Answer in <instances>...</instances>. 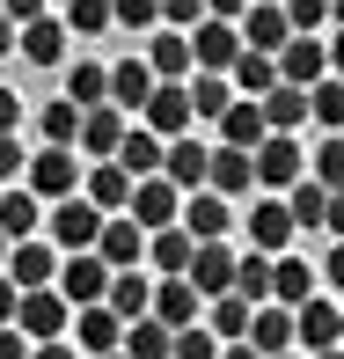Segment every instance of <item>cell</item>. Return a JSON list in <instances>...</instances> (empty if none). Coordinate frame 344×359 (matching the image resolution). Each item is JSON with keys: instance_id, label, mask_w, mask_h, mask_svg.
<instances>
[{"instance_id": "obj_1", "label": "cell", "mask_w": 344, "mask_h": 359, "mask_svg": "<svg viewBox=\"0 0 344 359\" xmlns=\"http://www.w3.org/2000/svg\"><path fill=\"white\" fill-rule=\"evenodd\" d=\"M22 191H29V198H74V191H81V154H74V147H37V154H29L22 161Z\"/></svg>"}, {"instance_id": "obj_2", "label": "cell", "mask_w": 344, "mask_h": 359, "mask_svg": "<svg viewBox=\"0 0 344 359\" xmlns=\"http://www.w3.org/2000/svg\"><path fill=\"white\" fill-rule=\"evenodd\" d=\"M67 323H74V308L59 301L52 286H37V293H15V323H8L15 337H37V345H59V337H67Z\"/></svg>"}, {"instance_id": "obj_3", "label": "cell", "mask_w": 344, "mask_h": 359, "mask_svg": "<svg viewBox=\"0 0 344 359\" xmlns=\"http://www.w3.org/2000/svg\"><path fill=\"white\" fill-rule=\"evenodd\" d=\"M52 293H59V301H67V308H95V301H103V293H110V264H103V257H95V250H74L67 264L52 271Z\"/></svg>"}, {"instance_id": "obj_4", "label": "cell", "mask_w": 344, "mask_h": 359, "mask_svg": "<svg viewBox=\"0 0 344 359\" xmlns=\"http://www.w3.org/2000/svg\"><path fill=\"white\" fill-rule=\"evenodd\" d=\"M301 161H308L301 140H286V133H264V140L249 147V176L264 191H293V184H301Z\"/></svg>"}, {"instance_id": "obj_5", "label": "cell", "mask_w": 344, "mask_h": 359, "mask_svg": "<svg viewBox=\"0 0 344 359\" xmlns=\"http://www.w3.org/2000/svg\"><path fill=\"white\" fill-rule=\"evenodd\" d=\"M176 213H184V191L161 184V176H139L132 198H125V220H132L139 235H154V227H176Z\"/></svg>"}, {"instance_id": "obj_6", "label": "cell", "mask_w": 344, "mask_h": 359, "mask_svg": "<svg viewBox=\"0 0 344 359\" xmlns=\"http://www.w3.org/2000/svg\"><path fill=\"white\" fill-rule=\"evenodd\" d=\"M139 133H154V140H184V133H191L184 81H154V95L139 103Z\"/></svg>"}, {"instance_id": "obj_7", "label": "cell", "mask_w": 344, "mask_h": 359, "mask_svg": "<svg viewBox=\"0 0 344 359\" xmlns=\"http://www.w3.org/2000/svg\"><path fill=\"white\" fill-rule=\"evenodd\" d=\"M44 227H52V242L74 257V250H95V235H103V213H95V205L74 191V198H59V205H52V220H44Z\"/></svg>"}, {"instance_id": "obj_8", "label": "cell", "mask_w": 344, "mask_h": 359, "mask_svg": "<svg viewBox=\"0 0 344 359\" xmlns=\"http://www.w3.org/2000/svg\"><path fill=\"white\" fill-rule=\"evenodd\" d=\"M184 37H191V67H198V74H227V67L242 59V37H235V22H191Z\"/></svg>"}, {"instance_id": "obj_9", "label": "cell", "mask_w": 344, "mask_h": 359, "mask_svg": "<svg viewBox=\"0 0 344 359\" xmlns=\"http://www.w3.org/2000/svg\"><path fill=\"white\" fill-rule=\"evenodd\" d=\"M337 337H344L337 301H301V308H293V345H301L308 359H315V352H337Z\"/></svg>"}, {"instance_id": "obj_10", "label": "cell", "mask_w": 344, "mask_h": 359, "mask_svg": "<svg viewBox=\"0 0 344 359\" xmlns=\"http://www.w3.org/2000/svg\"><path fill=\"white\" fill-rule=\"evenodd\" d=\"M184 286L198 293V301H220V293L235 286V250H227V242H198V250H191Z\"/></svg>"}, {"instance_id": "obj_11", "label": "cell", "mask_w": 344, "mask_h": 359, "mask_svg": "<svg viewBox=\"0 0 344 359\" xmlns=\"http://www.w3.org/2000/svg\"><path fill=\"white\" fill-rule=\"evenodd\" d=\"M271 67H278V81H286V88H315V81L330 74V44H315V37H286Z\"/></svg>"}, {"instance_id": "obj_12", "label": "cell", "mask_w": 344, "mask_h": 359, "mask_svg": "<svg viewBox=\"0 0 344 359\" xmlns=\"http://www.w3.org/2000/svg\"><path fill=\"white\" fill-rule=\"evenodd\" d=\"M52 271H59V250H52V242H15L8 264H0V279H8L15 293H37V286H52Z\"/></svg>"}, {"instance_id": "obj_13", "label": "cell", "mask_w": 344, "mask_h": 359, "mask_svg": "<svg viewBox=\"0 0 344 359\" xmlns=\"http://www.w3.org/2000/svg\"><path fill=\"white\" fill-rule=\"evenodd\" d=\"M205 154H212V147L205 140H161V184H176V191H184V198H191V191H205Z\"/></svg>"}, {"instance_id": "obj_14", "label": "cell", "mask_w": 344, "mask_h": 359, "mask_svg": "<svg viewBox=\"0 0 344 359\" xmlns=\"http://www.w3.org/2000/svg\"><path fill=\"white\" fill-rule=\"evenodd\" d=\"M242 345H249L256 359H278V352H293V308H278V301L249 308V330H242Z\"/></svg>"}, {"instance_id": "obj_15", "label": "cell", "mask_w": 344, "mask_h": 359, "mask_svg": "<svg viewBox=\"0 0 344 359\" xmlns=\"http://www.w3.org/2000/svg\"><path fill=\"white\" fill-rule=\"evenodd\" d=\"M198 293H191L184 279H154V293H146V316L161 323V330H191V323H198Z\"/></svg>"}, {"instance_id": "obj_16", "label": "cell", "mask_w": 344, "mask_h": 359, "mask_svg": "<svg viewBox=\"0 0 344 359\" xmlns=\"http://www.w3.org/2000/svg\"><path fill=\"white\" fill-rule=\"evenodd\" d=\"M95 257H103L110 271H139V257H146V235H139V227L125 220V213H110V220H103V235H95Z\"/></svg>"}, {"instance_id": "obj_17", "label": "cell", "mask_w": 344, "mask_h": 359, "mask_svg": "<svg viewBox=\"0 0 344 359\" xmlns=\"http://www.w3.org/2000/svg\"><path fill=\"white\" fill-rule=\"evenodd\" d=\"M176 227H184L191 242H220L227 227H235V213H227V198H212V191H191L184 213H176Z\"/></svg>"}, {"instance_id": "obj_18", "label": "cell", "mask_w": 344, "mask_h": 359, "mask_svg": "<svg viewBox=\"0 0 344 359\" xmlns=\"http://www.w3.org/2000/svg\"><path fill=\"white\" fill-rule=\"evenodd\" d=\"M81 154L88 161H110L118 154V140H125V110H110V103H95V110H81Z\"/></svg>"}, {"instance_id": "obj_19", "label": "cell", "mask_w": 344, "mask_h": 359, "mask_svg": "<svg viewBox=\"0 0 344 359\" xmlns=\"http://www.w3.org/2000/svg\"><path fill=\"white\" fill-rule=\"evenodd\" d=\"M256 118H264V133H301L308 125V88H286V81H278V88H264L256 95Z\"/></svg>"}, {"instance_id": "obj_20", "label": "cell", "mask_w": 344, "mask_h": 359, "mask_svg": "<svg viewBox=\"0 0 344 359\" xmlns=\"http://www.w3.org/2000/svg\"><path fill=\"white\" fill-rule=\"evenodd\" d=\"M139 67L154 74V81H191V37H184V29H154Z\"/></svg>"}, {"instance_id": "obj_21", "label": "cell", "mask_w": 344, "mask_h": 359, "mask_svg": "<svg viewBox=\"0 0 344 359\" xmlns=\"http://www.w3.org/2000/svg\"><path fill=\"white\" fill-rule=\"evenodd\" d=\"M15 52H22L29 67H59V59H67V29H59V15L22 22V29H15Z\"/></svg>"}, {"instance_id": "obj_22", "label": "cell", "mask_w": 344, "mask_h": 359, "mask_svg": "<svg viewBox=\"0 0 344 359\" xmlns=\"http://www.w3.org/2000/svg\"><path fill=\"white\" fill-rule=\"evenodd\" d=\"M242 227H249V250L256 257H286V242H293V220H286L278 198H256V213L242 220Z\"/></svg>"}, {"instance_id": "obj_23", "label": "cell", "mask_w": 344, "mask_h": 359, "mask_svg": "<svg viewBox=\"0 0 344 359\" xmlns=\"http://www.w3.org/2000/svg\"><path fill=\"white\" fill-rule=\"evenodd\" d=\"M205 191H212V198H242V191H256L249 154H235V147H212V154H205Z\"/></svg>"}, {"instance_id": "obj_24", "label": "cell", "mask_w": 344, "mask_h": 359, "mask_svg": "<svg viewBox=\"0 0 344 359\" xmlns=\"http://www.w3.org/2000/svg\"><path fill=\"white\" fill-rule=\"evenodd\" d=\"M74 337H81V352H88V359H110V352H118V337H125V323L95 301V308H74Z\"/></svg>"}, {"instance_id": "obj_25", "label": "cell", "mask_w": 344, "mask_h": 359, "mask_svg": "<svg viewBox=\"0 0 344 359\" xmlns=\"http://www.w3.org/2000/svg\"><path fill=\"white\" fill-rule=\"evenodd\" d=\"M37 227H44V205L29 198L22 184H8V191H0V235H8V250H15V242H37Z\"/></svg>"}, {"instance_id": "obj_26", "label": "cell", "mask_w": 344, "mask_h": 359, "mask_svg": "<svg viewBox=\"0 0 344 359\" xmlns=\"http://www.w3.org/2000/svg\"><path fill=\"white\" fill-rule=\"evenodd\" d=\"M81 198L110 220V213H125V198H132V176H125L118 161H88V191H81Z\"/></svg>"}, {"instance_id": "obj_27", "label": "cell", "mask_w": 344, "mask_h": 359, "mask_svg": "<svg viewBox=\"0 0 344 359\" xmlns=\"http://www.w3.org/2000/svg\"><path fill=\"white\" fill-rule=\"evenodd\" d=\"M278 205H286V220H293V227H330V220H337V191L308 184V176L293 184V198H278Z\"/></svg>"}, {"instance_id": "obj_28", "label": "cell", "mask_w": 344, "mask_h": 359, "mask_svg": "<svg viewBox=\"0 0 344 359\" xmlns=\"http://www.w3.org/2000/svg\"><path fill=\"white\" fill-rule=\"evenodd\" d=\"M191 250H198V242H191L184 227H154V235H146V264H154L161 279H184V271H191Z\"/></svg>"}, {"instance_id": "obj_29", "label": "cell", "mask_w": 344, "mask_h": 359, "mask_svg": "<svg viewBox=\"0 0 344 359\" xmlns=\"http://www.w3.org/2000/svg\"><path fill=\"white\" fill-rule=\"evenodd\" d=\"M271 301L278 308L315 301V264H301V257H271Z\"/></svg>"}, {"instance_id": "obj_30", "label": "cell", "mask_w": 344, "mask_h": 359, "mask_svg": "<svg viewBox=\"0 0 344 359\" xmlns=\"http://www.w3.org/2000/svg\"><path fill=\"white\" fill-rule=\"evenodd\" d=\"M146 293H154V279H146V271H110L103 308H110L118 323H139V316H146Z\"/></svg>"}, {"instance_id": "obj_31", "label": "cell", "mask_w": 344, "mask_h": 359, "mask_svg": "<svg viewBox=\"0 0 344 359\" xmlns=\"http://www.w3.org/2000/svg\"><path fill=\"white\" fill-rule=\"evenodd\" d=\"M110 161H118L132 184H139V176H161V140L139 133V125H125V140H118V154H110Z\"/></svg>"}, {"instance_id": "obj_32", "label": "cell", "mask_w": 344, "mask_h": 359, "mask_svg": "<svg viewBox=\"0 0 344 359\" xmlns=\"http://www.w3.org/2000/svg\"><path fill=\"white\" fill-rule=\"evenodd\" d=\"M146 95H154V74H146L139 59H118V67H110V110H139Z\"/></svg>"}, {"instance_id": "obj_33", "label": "cell", "mask_w": 344, "mask_h": 359, "mask_svg": "<svg viewBox=\"0 0 344 359\" xmlns=\"http://www.w3.org/2000/svg\"><path fill=\"white\" fill-rule=\"evenodd\" d=\"M256 140H264V118H256V103H242V95H235V103L220 110V147H235V154H249Z\"/></svg>"}, {"instance_id": "obj_34", "label": "cell", "mask_w": 344, "mask_h": 359, "mask_svg": "<svg viewBox=\"0 0 344 359\" xmlns=\"http://www.w3.org/2000/svg\"><path fill=\"white\" fill-rule=\"evenodd\" d=\"M67 103H74V110H95V103H110V67H95V59L67 67Z\"/></svg>"}, {"instance_id": "obj_35", "label": "cell", "mask_w": 344, "mask_h": 359, "mask_svg": "<svg viewBox=\"0 0 344 359\" xmlns=\"http://www.w3.org/2000/svg\"><path fill=\"white\" fill-rule=\"evenodd\" d=\"M227 88H242V103H256L264 88H278V67H271L264 52H242L235 67H227Z\"/></svg>"}, {"instance_id": "obj_36", "label": "cell", "mask_w": 344, "mask_h": 359, "mask_svg": "<svg viewBox=\"0 0 344 359\" xmlns=\"http://www.w3.org/2000/svg\"><path fill=\"white\" fill-rule=\"evenodd\" d=\"M227 293H235V301H249V308H264L271 301V257H235V286H227Z\"/></svg>"}, {"instance_id": "obj_37", "label": "cell", "mask_w": 344, "mask_h": 359, "mask_svg": "<svg viewBox=\"0 0 344 359\" xmlns=\"http://www.w3.org/2000/svg\"><path fill=\"white\" fill-rule=\"evenodd\" d=\"M169 337H176V330H161L154 316H139V323H125L118 352H125V359H169Z\"/></svg>"}, {"instance_id": "obj_38", "label": "cell", "mask_w": 344, "mask_h": 359, "mask_svg": "<svg viewBox=\"0 0 344 359\" xmlns=\"http://www.w3.org/2000/svg\"><path fill=\"white\" fill-rule=\"evenodd\" d=\"M184 103H191V118H220L235 103V88H227V74H198V81H184Z\"/></svg>"}, {"instance_id": "obj_39", "label": "cell", "mask_w": 344, "mask_h": 359, "mask_svg": "<svg viewBox=\"0 0 344 359\" xmlns=\"http://www.w3.org/2000/svg\"><path fill=\"white\" fill-rule=\"evenodd\" d=\"M59 29H67V37H103L110 29V0H67Z\"/></svg>"}, {"instance_id": "obj_40", "label": "cell", "mask_w": 344, "mask_h": 359, "mask_svg": "<svg viewBox=\"0 0 344 359\" xmlns=\"http://www.w3.org/2000/svg\"><path fill=\"white\" fill-rule=\"evenodd\" d=\"M37 133H44V147H74L81 110H74V103H44V110H37Z\"/></svg>"}, {"instance_id": "obj_41", "label": "cell", "mask_w": 344, "mask_h": 359, "mask_svg": "<svg viewBox=\"0 0 344 359\" xmlns=\"http://www.w3.org/2000/svg\"><path fill=\"white\" fill-rule=\"evenodd\" d=\"M212 337H227V345H242V330H249V301H235V293H220L212 301V323H205Z\"/></svg>"}, {"instance_id": "obj_42", "label": "cell", "mask_w": 344, "mask_h": 359, "mask_svg": "<svg viewBox=\"0 0 344 359\" xmlns=\"http://www.w3.org/2000/svg\"><path fill=\"white\" fill-rule=\"evenodd\" d=\"M308 118H322V133H337V118H344V88H337V74H322L315 88H308Z\"/></svg>"}, {"instance_id": "obj_43", "label": "cell", "mask_w": 344, "mask_h": 359, "mask_svg": "<svg viewBox=\"0 0 344 359\" xmlns=\"http://www.w3.org/2000/svg\"><path fill=\"white\" fill-rule=\"evenodd\" d=\"M169 359H220V337H212L205 323H191V330L169 337Z\"/></svg>"}, {"instance_id": "obj_44", "label": "cell", "mask_w": 344, "mask_h": 359, "mask_svg": "<svg viewBox=\"0 0 344 359\" xmlns=\"http://www.w3.org/2000/svg\"><path fill=\"white\" fill-rule=\"evenodd\" d=\"M110 22H125V29H154V22H161V0H110Z\"/></svg>"}, {"instance_id": "obj_45", "label": "cell", "mask_w": 344, "mask_h": 359, "mask_svg": "<svg viewBox=\"0 0 344 359\" xmlns=\"http://www.w3.org/2000/svg\"><path fill=\"white\" fill-rule=\"evenodd\" d=\"M337 176H344V147H337V133L315 147V176H308V184H322V191H337Z\"/></svg>"}, {"instance_id": "obj_46", "label": "cell", "mask_w": 344, "mask_h": 359, "mask_svg": "<svg viewBox=\"0 0 344 359\" xmlns=\"http://www.w3.org/2000/svg\"><path fill=\"white\" fill-rule=\"evenodd\" d=\"M22 140H15V133H0V191H8V184H22Z\"/></svg>"}, {"instance_id": "obj_47", "label": "cell", "mask_w": 344, "mask_h": 359, "mask_svg": "<svg viewBox=\"0 0 344 359\" xmlns=\"http://www.w3.org/2000/svg\"><path fill=\"white\" fill-rule=\"evenodd\" d=\"M161 22H169V29H191V22H205V0H161Z\"/></svg>"}, {"instance_id": "obj_48", "label": "cell", "mask_w": 344, "mask_h": 359, "mask_svg": "<svg viewBox=\"0 0 344 359\" xmlns=\"http://www.w3.org/2000/svg\"><path fill=\"white\" fill-rule=\"evenodd\" d=\"M0 15L22 29V22H37V15H44V0H0Z\"/></svg>"}, {"instance_id": "obj_49", "label": "cell", "mask_w": 344, "mask_h": 359, "mask_svg": "<svg viewBox=\"0 0 344 359\" xmlns=\"http://www.w3.org/2000/svg\"><path fill=\"white\" fill-rule=\"evenodd\" d=\"M15 125H22V95L0 88V133H15Z\"/></svg>"}, {"instance_id": "obj_50", "label": "cell", "mask_w": 344, "mask_h": 359, "mask_svg": "<svg viewBox=\"0 0 344 359\" xmlns=\"http://www.w3.org/2000/svg\"><path fill=\"white\" fill-rule=\"evenodd\" d=\"M242 8L249 0H205V22H242Z\"/></svg>"}, {"instance_id": "obj_51", "label": "cell", "mask_w": 344, "mask_h": 359, "mask_svg": "<svg viewBox=\"0 0 344 359\" xmlns=\"http://www.w3.org/2000/svg\"><path fill=\"white\" fill-rule=\"evenodd\" d=\"M0 359H29V345H22L15 330H0Z\"/></svg>"}, {"instance_id": "obj_52", "label": "cell", "mask_w": 344, "mask_h": 359, "mask_svg": "<svg viewBox=\"0 0 344 359\" xmlns=\"http://www.w3.org/2000/svg\"><path fill=\"white\" fill-rule=\"evenodd\" d=\"M29 359H74V345L59 337V345H29Z\"/></svg>"}, {"instance_id": "obj_53", "label": "cell", "mask_w": 344, "mask_h": 359, "mask_svg": "<svg viewBox=\"0 0 344 359\" xmlns=\"http://www.w3.org/2000/svg\"><path fill=\"white\" fill-rule=\"evenodd\" d=\"M8 323H15V286L0 279V330H8Z\"/></svg>"}, {"instance_id": "obj_54", "label": "cell", "mask_w": 344, "mask_h": 359, "mask_svg": "<svg viewBox=\"0 0 344 359\" xmlns=\"http://www.w3.org/2000/svg\"><path fill=\"white\" fill-rule=\"evenodd\" d=\"M8 52H15V22L0 15V59H8Z\"/></svg>"}, {"instance_id": "obj_55", "label": "cell", "mask_w": 344, "mask_h": 359, "mask_svg": "<svg viewBox=\"0 0 344 359\" xmlns=\"http://www.w3.org/2000/svg\"><path fill=\"white\" fill-rule=\"evenodd\" d=\"M220 359H256V352H249V345H227V352H220Z\"/></svg>"}, {"instance_id": "obj_56", "label": "cell", "mask_w": 344, "mask_h": 359, "mask_svg": "<svg viewBox=\"0 0 344 359\" xmlns=\"http://www.w3.org/2000/svg\"><path fill=\"white\" fill-rule=\"evenodd\" d=\"M0 264H8V235H0Z\"/></svg>"}, {"instance_id": "obj_57", "label": "cell", "mask_w": 344, "mask_h": 359, "mask_svg": "<svg viewBox=\"0 0 344 359\" xmlns=\"http://www.w3.org/2000/svg\"><path fill=\"white\" fill-rule=\"evenodd\" d=\"M278 359H308V352H278Z\"/></svg>"}, {"instance_id": "obj_58", "label": "cell", "mask_w": 344, "mask_h": 359, "mask_svg": "<svg viewBox=\"0 0 344 359\" xmlns=\"http://www.w3.org/2000/svg\"><path fill=\"white\" fill-rule=\"evenodd\" d=\"M44 8H52V0H44ZM59 8H67V0H59Z\"/></svg>"}, {"instance_id": "obj_59", "label": "cell", "mask_w": 344, "mask_h": 359, "mask_svg": "<svg viewBox=\"0 0 344 359\" xmlns=\"http://www.w3.org/2000/svg\"><path fill=\"white\" fill-rule=\"evenodd\" d=\"M110 359H125V352H110Z\"/></svg>"}]
</instances>
